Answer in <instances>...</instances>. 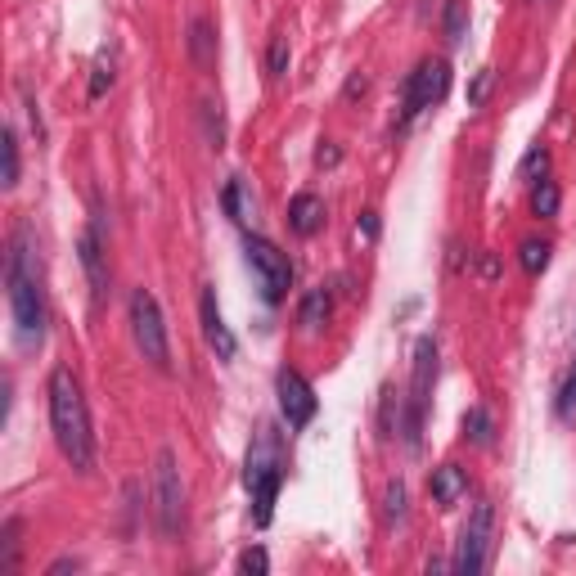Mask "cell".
I'll return each mask as SVG.
<instances>
[{
    "label": "cell",
    "mask_w": 576,
    "mask_h": 576,
    "mask_svg": "<svg viewBox=\"0 0 576 576\" xmlns=\"http://www.w3.org/2000/svg\"><path fill=\"white\" fill-rule=\"evenodd\" d=\"M5 288H9V315H14V338L23 351L41 347L45 338V293H41V257H36L32 230L18 225L5 257Z\"/></svg>",
    "instance_id": "1"
},
{
    "label": "cell",
    "mask_w": 576,
    "mask_h": 576,
    "mask_svg": "<svg viewBox=\"0 0 576 576\" xmlns=\"http://www.w3.org/2000/svg\"><path fill=\"white\" fill-rule=\"evenodd\" d=\"M50 428H54L63 459L77 473H90V464H95V437H90L86 396H81V383L68 365H59L50 374Z\"/></svg>",
    "instance_id": "2"
},
{
    "label": "cell",
    "mask_w": 576,
    "mask_h": 576,
    "mask_svg": "<svg viewBox=\"0 0 576 576\" xmlns=\"http://www.w3.org/2000/svg\"><path fill=\"white\" fill-rule=\"evenodd\" d=\"M131 333H135V347L144 351L153 369H167L171 365V347H167V324H162L158 311V297L149 288H135L131 293Z\"/></svg>",
    "instance_id": "3"
},
{
    "label": "cell",
    "mask_w": 576,
    "mask_h": 576,
    "mask_svg": "<svg viewBox=\"0 0 576 576\" xmlns=\"http://www.w3.org/2000/svg\"><path fill=\"white\" fill-rule=\"evenodd\" d=\"M153 513H158L162 536H176L185 527V486H180V468L171 450H158V459H153Z\"/></svg>",
    "instance_id": "4"
},
{
    "label": "cell",
    "mask_w": 576,
    "mask_h": 576,
    "mask_svg": "<svg viewBox=\"0 0 576 576\" xmlns=\"http://www.w3.org/2000/svg\"><path fill=\"white\" fill-rule=\"evenodd\" d=\"M432 378H437V342L419 338L414 347V378H410V414H405V446H419L423 432V414H428V396H432Z\"/></svg>",
    "instance_id": "5"
},
{
    "label": "cell",
    "mask_w": 576,
    "mask_h": 576,
    "mask_svg": "<svg viewBox=\"0 0 576 576\" xmlns=\"http://www.w3.org/2000/svg\"><path fill=\"white\" fill-rule=\"evenodd\" d=\"M243 257H248V270L257 275L261 297L275 306L279 297L288 293V279H293V266H288V257H284V252H279L270 239H248V243H243Z\"/></svg>",
    "instance_id": "6"
},
{
    "label": "cell",
    "mask_w": 576,
    "mask_h": 576,
    "mask_svg": "<svg viewBox=\"0 0 576 576\" xmlns=\"http://www.w3.org/2000/svg\"><path fill=\"white\" fill-rule=\"evenodd\" d=\"M491 531H495V509L491 504H473L464 531H459V549H455V572L477 576L486 567V554H491Z\"/></svg>",
    "instance_id": "7"
},
{
    "label": "cell",
    "mask_w": 576,
    "mask_h": 576,
    "mask_svg": "<svg viewBox=\"0 0 576 576\" xmlns=\"http://www.w3.org/2000/svg\"><path fill=\"white\" fill-rule=\"evenodd\" d=\"M446 90H450V63L446 59H423L419 68L410 72V81H405V122H414L423 108L441 104Z\"/></svg>",
    "instance_id": "8"
},
{
    "label": "cell",
    "mask_w": 576,
    "mask_h": 576,
    "mask_svg": "<svg viewBox=\"0 0 576 576\" xmlns=\"http://www.w3.org/2000/svg\"><path fill=\"white\" fill-rule=\"evenodd\" d=\"M275 396H279V410H284L288 428H306L315 419V392L297 369H279L275 378Z\"/></svg>",
    "instance_id": "9"
},
{
    "label": "cell",
    "mask_w": 576,
    "mask_h": 576,
    "mask_svg": "<svg viewBox=\"0 0 576 576\" xmlns=\"http://www.w3.org/2000/svg\"><path fill=\"white\" fill-rule=\"evenodd\" d=\"M198 315H203V338H207V347H212L221 360H234V351H239V342H234V333L225 329V320H221V306H216V293H212V288H207V293H203V302H198Z\"/></svg>",
    "instance_id": "10"
},
{
    "label": "cell",
    "mask_w": 576,
    "mask_h": 576,
    "mask_svg": "<svg viewBox=\"0 0 576 576\" xmlns=\"http://www.w3.org/2000/svg\"><path fill=\"white\" fill-rule=\"evenodd\" d=\"M77 252H81V266H86V279H90V297H95V302H104V293H108V266H104V239H99V225H90V230L81 234Z\"/></svg>",
    "instance_id": "11"
},
{
    "label": "cell",
    "mask_w": 576,
    "mask_h": 576,
    "mask_svg": "<svg viewBox=\"0 0 576 576\" xmlns=\"http://www.w3.org/2000/svg\"><path fill=\"white\" fill-rule=\"evenodd\" d=\"M428 491H432V500H437L441 509L459 504V500L468 495V477H464V468H459V464H441V468H432Z\"/></svg>",
    "instance_id": "12"
},
{
    "label": "cell",
    "mask_w": 576,
    "mask_h": 576,
    "mask_svg": "<svg viewBox=\"0 0 576 576\" xmlns=\"http://www.w3.org/2000/svg\"><path fill=\"white\" fill-rule=\"evenodd\" d=\"M279 482H284V468H275V473L257 477V482L248 486V491H252V522H257V527H270V513H275Z\"/></svg>",
    "instance_id": "13"
},
{
    "label": "cell",
    "mask_w": 576,
    "mask_h": 576,
    "mask_svg": "<svg viewBox=\"0 0 576 576\" xmlns=\"http://www.w3.org/2000/svg\"><path fill=\"white\" fill-rule=\"evenodd\" d=\"M324 221V203L315 194H297L293 203H288V225H293L297 234H315Z\"/></svg>",
    "instance_id": "14"
},
{
    "label": "cell",
    "mask_w": 576,
    "mask_h": 576,
    "mask_svg": "<svg viewBox=\"0 0 576 576\" xmlns=\"http://www.w3.org/2000/svg\"><path fill=\"white\" fill-rule=\"evenodd\" d=\"M189 54H194L198 68H212L216 63V36L207 18H194V27H189Z\"/></svg>",
    "instance_id": "15"
},
{
    "label": "cell",
    "mask_w": 576,
    "mask_h": 576,
    "mask_svg": "<svg viewBox=\"0 0 576 576\" xmlns=\"http://www.w3.org/2000/svg\"><path fill=\"white\" fill-rule=\"evenodd\" d=\"M333 302H329V288H311V293L302 297V311H297V320H302V329H324V320H329Z\"/></svg>",
    "instance_id": "16"
},
{
    "label": "cell",
    "mask_w": 576,
    "mask_h": 576,
    "mask_svg": "<svg viewBox=\"0 0 576 576\" xmlns=\"http://www.w3.org/2000/svg\"><path fill=\"white\" fill-rule=\"evenodd\" d=\"M491 414L482 410V405H473V410L464 414V437L473 441V446H491Z\"/></svg>",
    "instance_id": "17"
},
{
    "label": "cell",
    "mask_w": 576,
    "mask_h": 576,
    "mask_svg": "<svg viewBox=\"0 0 576 576\" xmlns=\"http://www.w3.org/2000/svg\"><path fill=\"white\" fill-rule=\"evenodd\" d=\"M558 198H563V194H558L554 180L540 176L536 189H531V212H536V216H558Z\"/></svg>",
    "instance_id": "18"
},
{
    "label": "cell",
    "mask_w": 576,
    "mask_h": 576,
    "mask_svg": "<svg viewBox=\"0 0 576 576\" xmlns=\"http://www.w3.org/2000/svg\"><path fill=\"white\" fill-rule=\"evenodd\" d=\"M518 261H522V270H527V275H540V270L549 266V243L545 239H527L518 248Z\"/></svg>",
    "instance_id": "19"
},
{
    "label": "cell",
    "mask_w": 576,
    "mask_h": 576,
    "mask_svg": "<svg viewBox=\"0 0 576 576\" xmlns=\"http://www.w3.org/2000/svg\"><path fill=\"white\" fill-rule=\"evenodd\" d=\"M468 36V18H464V0H446V41L464 45Z\"/></svg>",
    "instance_id": "20"
},
{
    "label": "cell",
    "mask_w": 576,
    "mask_h": 576,
    "mask_svg": "<svg viewBox=\"0 0 576 576\" xmlns=\"http://www.w3.org/2000/svg\"><path fill=\"white\" fill-rule=\"evenodd\" d=\"M0 153H5V176H0V185L14 189L18 185V135L14 131L0 135Z\"/></svg>",
    "instance_id": "21"
},
{
    "label": "cell",
    "mask_w": 576,
    "mask_h": 576,
    "mask_svg": "<svg viewBox=\"0 0 576 576\" xmlns=\"http://www.w3.org/2000/svg\"><path fill=\"white\" fill-rule=\"evenodd\" d=\"M221 203H225V212H230L234 216V221H248V216H252V207H248V198H243V185H239V180H230V185H225V194H221Z\"/></svg>",
    "instance_id": "22"
},
{
    "label": "cell",
    "mask_w": 576,
    "mask_h": 576,
    "mask_svg": "<svg viewBox=\"0 0 576 576\" xmlns=\"http://www.w3.org/2000/svg\"><path fill=\"white\" fill-rule=\"evenodd\" d=\"M383 518H387V522H401V518H405V482H387Z\"/></svg>",
    "instance_id": "23"
},
{
    "label": "cell",
    "mask_w": 576,
    "mask_h": 576,
    "mask_svg": "<svg viewBox=\"0 0 576 576\" xmlns=\"http://www.w3.org/2000/svg\"><path fill=\"white\" fill-rule=\"evenodd\" d=\"M266 72L270 77H284L288 72V36H275V41H270V54H266Z\"/></svg>",
    "instance_id": "24"
},
{
    "label": "cell",
    "mask_w": 576,
    "mask_h": 576,
    "mask_svg": "<svg viewBox=\"0 0 576 576\" xmlns=\"http://www.w3.org/2000/svg\"><path fill=\"white\" fill-rule=\"evenodd\" d=\"M545 167H549V153H545V149H540V144H536V149H531L527 158H522L518 176H522V180H536V176H545Z\"/></svg>",
    "instance_id": "25"
},
{
    "label": "cell",
    "mask_w": 576,
    "mask_h": 576,
    "mask_svg": "<svg viewBox=\"0 0 576 576\" xmlns=\"http://www.w3.org/2000/svg\"><path fill=\"white\" fill-rule=\"evenodd\" d=\"M239 572H248V576L270 572V558H266V549H243V554H239Z\"/></svg>",
    "instance_id": "26"
},
{
    "label": "cell",
    "mask_w": 576,
    "mask_h": 576,
    "mask_svg": "<svg viewBox=\"0 0 576 576\" xmlns=\"http://www.w3.org/2000/svg\"><path fill=\"white\" fill-rule=\"evenodd\" d=\"M108 86H113V63L99 59V63H95V77H90V99H99Z\"/></svg>",
    "instance_id": "27"
},
{
    "label": "cell",
    "mask_w": 576,
    "mask_h": 576,
    "mask_svg": "<svg viewBox=\"0 0 576 576\" xmlns=\"http://www.w3.org/2000/svg\"><path fill=\"white\" fill-rule=\"evenodd\" d=\"M558 414H563V419H572V414H576V369L567 374V383H563V396H558Z\"/></svg>",
    "instance_id": "28"
},
{
    "label": "cell",
    "mask_w": 576,
    "mask_h": 576,
    "mask_svg": "<svg viewBox=\"0 0 576 576\" xmlns=\"http://www.w3.org/2000/svg\"><path fill=\"white\" fill-rule=\"evenodd\" d=\"M486 90H491V72H477L473 90H468V104H482V99H486Z\"/></svg>",
    "instance_id": "29"
},
{
    "label": "cell",
    "mask_w": 576,
    "mask_h": 576,
    "mask_svg": "<svg viewBox=\"0 0 576 576\" xmlns=\"http://www.w3.org/2000/svg\"><path fill=\"white\" fill-rule=\"evenodd\" d=\"M360 234H365V239H378V212L360 216Z\"/></svg>",
    "instance_id": "30"
},
{
    "label": "cell",
    "mask_w": 576,
    "mask_h": 576,
    "mask_svg": "<svg viewBox=\"0 0 576 576\" xmlns=\"http://www.w3.org/2000/svg\"><path fill=\"white\" fill-rule=\"evenodd\" d=\"M365 86H369V81H365V77H360V72H356V77H351V81H347V99L365 95Z\"/></svg>",
    "instance_id": "31"
},
{
    "label": "cell",
    "mask_w": 576,
    "mask_h": 576,
    "mask_svg": "<svg viewBox=\"0 0 576 576\" xmlns=\"http://www.w3.org/2000/svg\"><path fill=\"white\" fill-rule=\"evenodd\" d=\"M315 162H320V167H333V162H338V149H320V153H315Z\"/></svg>",
    "instance_id": "32"
}]
</instances>
